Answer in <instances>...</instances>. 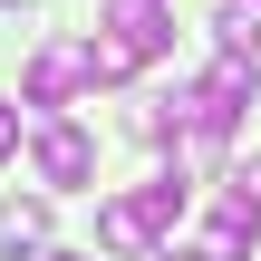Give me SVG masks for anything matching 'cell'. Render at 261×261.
Returning a JSON list of instances; mask_svg holds the SVG:
<instances>
[{"label":"cell","instance_id":"1","mask_svg":"<svg viewBox=\"0 0 261 261\" xmlns=\"http://www.w3.org/2000/svg\"><path fill=\"white\" fill-rule=\"evenodd\" d=\"M261 87V58H223V68H203L174 107H184V136H203V145H223L232 126H242V107H252Z\"/></svg>","mask_w":261,"mask_h":261},{"label":"cell","instance_id":"2","mask_svg":"<svg viewBox=\"0 0 261 261\" xmlns=\"http://www.w3.org/2000/svg\"><path fill=\"white\" fill-rule=\"evenodd\" d=\"M184 213V174H155L145 194H126V203H107L97 213V252H116V261H136V252H155V232Z\"/></svg>","mask_w":261,"mask_h":261},{"label":"cell","instance_id":"3","mask_svg":"<svg viewBox=\"0 0 261 261\" xmlns=\"http://www.w3.org/2000/svg\"><path fill=\"white\" fill-rule=\"evenodd\" d=\"M29 165H39L48 194H77V184L97 174V136H87L77 116H39V126H29Z\"/></svg>","mask_w":261,"mask_h":261},{"label":"cell","instance_id":"4","mask_svg":"<svg viewBox=\"0 0 261 261\" xmlns=\"http://www.w3.org/2000/svg\"><path fill=\"white\" fill-rule=\"evenodd\" d=\"M77 87H97V68H87V39H48V48L29 58V77H19V97H29L39 116H58Z\"/></svg>","mask_w":261,"mask_h":261},{"label":"cell","instance_id":"5","mask_svg":"<svg viewBox=\"0 0 261 261\" xmlns=\"http://www.w3.org/2000/svg\"><path fill=\"white\" fill-rule=\"evenodd\" d=\"M107 39H116L126 58H165V48H174V10H165V0H107Z\"/></svg>","mask_w":261,"mask_h":261},{"label":"cell","instance_id":"6","mask_svg":"<svg viewBox=\"0 0 261 261\" xmlns=\"http://www.w3.org/2000/svg\"><path fill=\"white\" fill-rule=\"evenodd\" d=\"M48 252V194H10L0 203V261H39Z\"/></svg>","mask_w":261,"mask_h":261},{"label":"cell","instance_id":"7","mask_svg":"<svg viewBox=\"0 0 261 261\" xmlns=\"http://www.w3.org/2000/svg\"><path fill=\"white\" fill-rule=\"evenodd\" d=\"M261 242V213H242V203H223L213 223H203V261H242Z\"/></svg>","mask_w":261,"mask_h":261},{"label":"cell","instance_id":"8","mask_svg":"<svg viewBox=\"0 0 261 261\" xmlns=\"http://www.w3.org/2000/svg\"><path fill=\"white\" fill-rule=\"evenodd\" d=\"M223 48L232 58H261V0H223Z\"/></svg>","mask_w":261,"mask_h":261},{"label":"cell","instance_id":"9","mask_svg":"<svg viewBox=\"0 0 261 261\" xmlns=\"http://www.w3.org/2000/svg\"><path fill=\"white\" fill-rule=\"evenodd\" d=\"M223 203H242V213H261V155H242V165L223 174Z\"/></svg>","mask_w":261,"mask_h":261},{"label":"cell","instance_id":"10","mask_svg":"<svg viewBox=\"0 0 261 261\" xmlns=\"http://www.w3.org/2000/svg\"><path fill=\"white\" fill-rule=\"evenodd\" d=\"M0 155H19V107L0 97Z\"/></svg>","mask_w":261,"mask_h":261},{"label":"cell","instance_id":"11","mask_svg":"<svg viewBox=\"0 0 261 261\" xmlns=\"http://www.w3.org/2000/svg\"><path fill=\"white\" fill-rule=\"evenodd\" d=\"M39 261H97V252H39Z\"/></svg>","mask_w":261,"mask_h":261},{"label":"cell","instance_id":"12","mask_svg":"<svg viewBox=\"0 0 261 261\" xmlns=\"http://www.w3.org/2000/svg\"><path fill=\"white\" fill-rule=\"evenodd\" d=\"M155 261H203V252H155Z\"/></svg>","mask_w":261,"mask_h":261},{"label":"cell","instance_id":"13","mask_svg":"<svg viewBox=\"0 0 261 261\" xmlns=\"http://www.w3.org/2000/svg\"><path fill=\"white\" fill-rule=\"evenodd\" d=\"M10 10H29V0H10Z\"/></svg>","mask_w":261,"mask_h":261}]
</instances>
